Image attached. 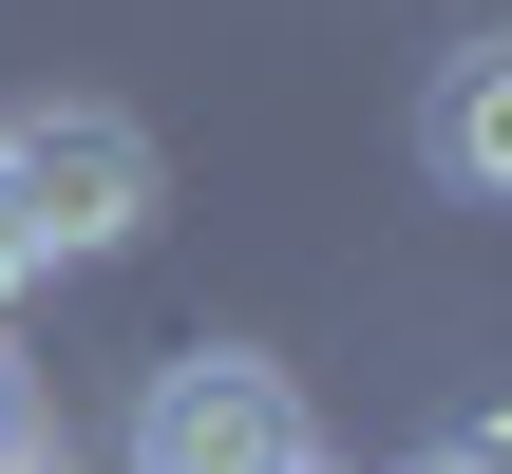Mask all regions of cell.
<instances>
[{
    "label": "cell",
    "instance_id": "obj_1",
    "mask_svg": "<svg viewBox=\"0 0 512 474\" xmlns=\"http://www.w3.org/2000/svg\"><path fill=\"white\" fill-rule=\"evenodd\" d=\"M0 190H19V228H38V266H114L133 228H152V133L133 114H95V95H38L19 133H0Z\"/></svg>",
    "mask_w": 512,
    "mask_h": 474
},
{
    "label": "cell",
    "instance_id": "obj_2",
    "mask_svg": "<svg viewBox=\"0 0 512 474\" xmlns=\"http://www.w3.org/2000/svg\"><path fill=\"white\" fill-rule=\"evenodd\" d=\"M285 456H323V437H304V380L266 342H190L133 380V474H285Z\"/></svg>",
    "mask_w": 512,
    "mask_h": 474
},
{
    "label": "cell",
    "instance_id": "obj_3",
    "mask_svg": "<svg viewBox=\"0 0 512 474\" xmlns=\"http://www.w3.org/2000/svg\"><path fill=\"white\" fill-rule=\"evenodd\" d=\"M418 171H437L456 209H512V38H456V57L418 76Z\"/></svg>",
    "mask_w": 512,
    "mask_h": 474
},
{
    "label": "cell",
    "instance_id": "obj_4",
    "mask_svg": "<svg viewBox=\"0 0 512 474\" xmlns=\"http://www.w3.org/2000/svg\"><path fill=\"white\" fill-rule=\"evenodd\" d=\"M399 474H512V437H494V418H456L437 456H399Z\"/></svg>",
    "mask_w": 512,
    "mask_h": 474
},
{
    "label": "cell",
    "instance_id": "obj_5",
    "mask_svg": "<svg viewBox=\"0 0 512 474\" xmlns=\"http://www.w3.org/2000/svg\"><path fill=\"white\" fill-rule=\"evenodd\" d=\"M19 285H38V228H19V190H0V304H19Z\"/></svg>",
    "mask_w": 512,
    "mask_h": 474
},
{
    "label": "cell",
    "instance_id": "obj_6",
    "mask_svg": "<svg viewBox=\"0 0 512 474\" xmlns=\"http://www.w3.org/2000/svg\"><path fill=\"white\" fill-rule=\"evenodd\" d=\"M285 474H342V456H285Z\"/></svg>",
    "mask_w": 512,
    "mask_h": 474
},
{
    "label": "cell",
    "instance_id": "obj_7",
    "mask_svg": "<svg viewBox=\"0 0 512 474\" xmlns=\"http://www.w3.org/2000/svg\"><path fill=\"white\" fill-rule=\"evenodd\" d=\"M0 474H57V456H0Z\"/></svg>",
    "mask_w": 512,
    "mask_h": 474
}]
</instances>
